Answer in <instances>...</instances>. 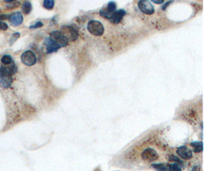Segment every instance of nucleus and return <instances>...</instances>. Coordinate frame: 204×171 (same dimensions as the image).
<instances>
[{
    "mask_svg": "<svg viewBox=\"0 0 204 171\" xmlns=\"http://www.w3.org/2000/svg\"><path fill=\"white\" fill-rule=\"evenodd\" d=\"M60 32L68 42L75 41L79 37V34L77 32V31L71 27V26L69 25L62 26L60 30Z\"/></svg>",
    "mask_w": 204,
    "mask_h": 171,
    "instance_id": "1",
    "label": "nucleus"
},
{
    "mask_svg": "<svg viewBox=\"0 0 204 171\" xmlns=\"http://www.w3.org/2000/svg\"><path fill=\"white\" fill-rule=\"evenodd\" d=\"M87 29L91 34L94 36H102L104 33V27L101 22L91 20L88 22Z\"/></svg>",
    "mask_w": 204,
    "mask_h": 171,
    "instance_id": "2",
    "label": "nucleus"
},
{
    "mask_svg": "<svg viewBox=\"0 0 204 171\" xmlns=\"http://www.w3.org/2000/svg\"><path fill=\"white\" fill-rule=\"evenodd\" d=\"M21 59H22V63L25 65H28V66H32V65H34L36 63V61H37L36 56L34 55L33 52L31 50L24 52L22 54V56H21Z\"/></svg>",
    "mask_w": 204,
    "mask_h": 171,
    "instance_id": "3",
    "label": "nucleus"
},
{
    "mask_svg": "<svg viewBox=\"0 0 204 171\" xmlns=\"http://www.w3.org/2000/svg\"><path fill=\"white\" fill-rule=\"evenodd\" d=\"M138 8L141 12L146 15H152L155 12V8L148 0H140L138 3Z\"/></svg>",
    "mask_w": 204,
    "mask_h": 171,
    "instance_id": "4",
    "label": "nucleus"
},
{
    "mask_svg": "<svg viewBox=\"0 0 204 171\" xmlns=\"http://www.w3.org/2000/svg\"><path fill=\"white\" fill-rule=\"evenodd\" d=\"M141 158L147 162L155 161L158 158V154L155 150L153 148H147L143 151L141 154Z\"/></svg>",
    "mask_w": 204,
    "mask_h": 171,
    "instance_id": "5",
    "label": "nucleus"
},
{
    "mask_svg": "<svg viewBox=\"0 0 204 171\" xmlns=\"http://www.w3.org/2000/svg\"><path fill=\"white\" fill-rule=\"evenodd\" d=\"M44 50H45L44 52L46 53H54V52H57L60 48L51 37L46 38L44 44Z\"/></svg>",
    "mask_w": 204,
    "mask_h": 171,
    "instance_id": "6",
    "label": "nucleus"
},
{
    "mask_svg": "<svg viewBox=\"0 0 204 171\" xmlns=\"http://www.w3.org/2000/svg\"><path fill=\"white\" fill-rule=\"evenodd\" d=\"M51 39L56 43L60 47H64V46H66L67 44H68V41L65 39L64 37L60 34V31H53L51 33Z\"/></svg>",
    "mask_w": 204,
    "mask_h": 171,
    "instance_id": "7",
    "label": "nucleus"
},
{
    "mask_svg": "<svg viewBox=\"0 0 204 171\" xmlns=\"http://www.w3.org/2000/svg\"><path fill=\"white\" fill-rule=\"evenodd\" d=\"M125 15V11L124 10L120 9L118 11H114L111 14V15L109 18V20L110 21V22H112V24L117 25L119 22L122 21V18L124 17V15Z\"/></svg>",
    "mask_w": 204,
    "mask_h": 171,
    "instance_id": "8",
    "label": "nucleus"
},
{
    "mask_svg": "<svg viewBox=\"0 0 204 171\" xmlns=\"http://www.w3.org/2000/svg\"><path fill=\"white\" fill-rule=\"evenodd\" d=\"M8 21L12 24V25L18 26L23 21V16H22V13L19 12H17L12 14L10 15L9 18H8Z\"/></svg>",
    "mask_w": 204,
    "mask_h": 171,
    "instance_id": "9",
    "label": "nucleus"
},
{
    "mask_svg": "<svg viewBox=\"0 0 204 171\" xmlns=\"http://www.w3.org/2000/svg\"><path fill=\"white\" fill-rule=\"evenodd\" d=\"M177 153L180 157L183 159H191L193 157V153L191 150H190L187 147L181 146L179 148H177Z\"/></svg>",
    "mask_w": 204,
    "mask_h": 171,
    "instance_id": "10",
    "label": "nucleus"
},
{
    "mask_svg": "<svg viewBox=\"0 0 204 171\" xmlns=\"http://www.w3.org/2000/svg\"><path fill=\"white\" fill-rule=\"evenodd\" d=\"M13 79L12 75H5L0 77V87L8 88L13 84Z\"/></svg>",
    "mask_w": 204,
    "mask_h": 171,
    "instance_id": "11",
    "label": "nucleus"
},
{
    "mask_svg": "<svg viewBox=\"0 0 204 171\" xmlns=\"http://www.w3.org/2000/svg\"><path fill=\"white\" fill-rule=\"evenodd\" d=\"M191 145L193 146V151L195 153H200V152L203 151V142L201 141H194V142L191 143Z\"/></svg>",
    "mask_w": 204,
    "mask_h": 171,
    "instance_id": "12",
    "label": "nucleus"
},
{
    "mask_svg": "<svg viewBox=\"0 0 204 171\" xmlns=\"http://www.w3.org/2000/svg\"><path fill=\"white\" fill-rule=\"evenodd\" d=\"M32 9V6L30 2H25L23 4V6H22V12H23V13L25 14V15H28V14L30 13Z\"/></svg>",
    "mask_w": 204,
    "mask_h": 171,
    "instance_id": "13",
    "label": "nucleus"
},
{
    "mask_svg": "<svg viewBox=\"0 0 204 171\" xmlns=\"http://www.w3.org/2000/svg\"><path fill=\"white\" fill-rule=\"evenodd\" d=\"M1 62L3 64L7 65H10V64L13 63V60L9 55H5V56H3V57H2Z\"/></svg>",
    "mask_w": 204,
    "mask_h": 171,
    "instance_id": "14",
    "label": "nucleus"
},
{
    "mask_svg": "<svg viewBox=\"0 0 204 171\" xmlns=\"http://www.w3.org/2000/svg\"><path fill=\"white\" fill-rule=\"evenodd\" d=\"M43 6H44L46 9H53L54 6V0H44Z\"/></svg>",
    "mask_w": 204,
    "mask_h": 171,
    "instance_id": "15",
    "label": "nucleus"
},
{
    "mask_svg": "<svg viewBox=\"0 0 204 171\" xmlns=\"http://www.w3.org/2000/svg\"><path fill=\"white\" fill-rule=\"evenodd\" d=\"M152 167L158 170H168L167 165L164 164H155L152 165Z\"/></svg>",
    "mask_w": 204,
    "mask_h": 171,
    "instance_id": "16",
    "label": "nucleus"
},
{
    "mask_svg": "<svg viewBox=\"0 0 204 171\" xmlns=\"http://www.w3.org/2000/svg\"><path fill=\"white\" fill-rule=\"evenodd\" d=\"M167 168L170 171H181V168L177 164H173L167 165Z\"/></svg>",
    "mask_w": 204,
    "mask_h": 171,
    "instance_id": "17",
    "label": "nucleus"
},
{
    "mask_svg": "<svg viewBox=\"0 0 204 171\" xmlns=\"http://www.w3.org/2000/svg\"><path fill=\"white\" fill-rule=\"evenodd\" d=\"M115 8H116V4H115V2H110L108 3V6H107V10L110 12H113L114 11H115Z\"/></svg>",
    "mask_w": 204,
    "mask_h": 171,
    "instance_id": "18",
    "label": "nucleus"
},
{
    "mask_svg": "<svg viewBox=\"0 0 204 171\" xmlns=\"http://www.w3.org/2000/svg\"><path fill=\"white\" fill-rule=\"evenodd\" d=\"M19 37H20L19 33H15V34H13V35H12L11 38H10V40H9L10 45H13L14 43H15V41L19 38Z\"/></svg>",
    "mask_w": 204,
    "mask_h": 171,
    "instance_id": "19",
    "label": "nucleus"
},
{
    "mask_svg": "<svg viewBox=\"0 0 204 171\" xmlns=\"http://www.w3.org/2000/svg\"><path fill=\"white\" fill-rule=\"evenodd\" d=\"M169 160H170V161L177 162V163H178V164H182L183 163V162L181 161V160H180L179 158H177V157H176V156H173V155H171V156H170V158H169Z\"/></svg>",
    "mask_w": 204,
    "mask_h": 171,
    "instance_id": "20",
    "label": "nucleus"
},
{
    "mask_svg": "<svg viewBox=\"0 0 204 171\" xmlns=\"http://www.w3.org/2000/svg\"><path fill=\"white\" fill-rule=\"evenodd\" d=\"M43 26V23L41 21H38L37 22V23H35L34 25L30 26V28H33V29H35V28H39V27H41Z\"/></svg>",
    "mask_w": 204,
    "mask_h": 171,
    "instance_id": "21",
    "label": "nucleus"
},
{
    "mask_svg": "<svg viewBox=\"0 0 204 171\" xmlns=\"http://www.w3.org/2000/svg\"><path fill=\"white\" fill-rule=\"evenodd\" d=\"M8 25L6 23H4V22L1 21H0V30L3 31H6L8 29Z\"/></svg>",
    "mask_w": 204,
    "mask_h": 171,
    "instance_id": "22",
    "label": "nucleus"
},
{
    "mask_svg": "<svg viewBox=\"0 0 204 171\" xmlns=\"http://www.w3.org/2000/svg\"><path fill=\"white\" fill-rule=\"evenodd\" d=\"M10 15H0V20H6L8 19Z\"/></svg>",
    "mask_w": 204,
    "mask_h": 171,
    "instance_id": "23",
    "label": "nucleus"
},
{
    "mask_svg": "<svg viewBox=\"0 0 204 171\" xmlns=\"http://www.w3.org/2000/svg\"><path fill=\"white\" fill-rule=\"evenodd\" d=\"M151 1L156 4H161L164 2V0H151Z\"/></svg>",
    "mask_w": 204,
    "mask_h": 171,
    "instance_id": "24",
    "label": "nucleus"
},
{
    "mask_svg": "<svg viewBox=\"0 0 204 171\" xmlns=\"http://www.w3.org/2000/svg\"><path fill=\"white\" fill-rule=\"evenodd\" d=\"M171 1H170V2H167V3H166V4H165V5H164V6H163V7H162V9H163V10H165V8H167V6H169V5H170V4H171Z\"/></svg>",
    "mask_w": 204,
    "mask_h": 171,
    "instance_id": "25",
    "label": "nucleus"
},
{
    "mask_svg": "<svg viewBox=\"0 0 204 171\" xmlns=\"http://www.w3.org/2000/svg\"><path fill=\"white\" fill-rule=\"evenodd\" d=\"M14 1H15V0H5V2H7V3H11Z\"/></svg>",
    "mask_w": 204,
    "mask_h": 171,
    "instance_id": "26",
    "label": "nucleus"
}]
</instances>
